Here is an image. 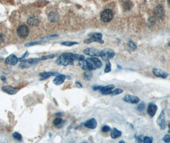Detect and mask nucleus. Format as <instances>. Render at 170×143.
<instances>
[{
  "label": "nucleus",
  "instance_id": "f257e3e1",
  "mask_svg": "<svg viewBox=\"0 0 170 143\" xmlns=\"http://www.w3.org/2000/svg\"><path fill=\"white\" fill-rule=\"evenodd\" d=\"M84 59V56L82 55L72 53H64L58 57L56 63L59 66H66L68 65H73L74 61H80Z\"/></svg>",
  "mask_w": 170,
  "mask_h": 143
},
{
  "label": "nucleus",
  "instance_id": "f03ea898",
  "mask_svg": "<svg viewBox=\"0 0 170 143\" xmlns=\"http://www.w3.org/2000/svg\"><path fill=\"white\" fill-rule=\"evenodd\" d=\"M30 33V29L28 26L26 24H21L18 26L16 30L17 36L21 39H25L28 36Z\"/></svg>",
  "mask_w": 170,
  "mask_h": 143
},
{
  "label": "nucleus",
  "instance_id": "7ed1b4c3",
  "mask_svg": "<svg viewBox=\"0 0 170 143\" xmlns=\"http://www.w3.org/2000/svg\"><path fill=\"white\" fill-rule=\"evenodd\" d=\"M85 61L88 62L90 71L96 70L97 69L101 68L102 66V62L100 60L96 57H90L85 59Z\"/></svg>",
  "mask_w": 170,
  "mask_h": 143
},
{
  "label": "nucleus",
  "instance_id": "20e7f679",
  "mask_svg": "<svg viewBox=\"0 0 170 143\" xmlns=\"http://www.w3.org/2000/svg\"><path fill=\"white\" fill-rule=\"evenodd\" d=\"M9 36L8 31L5 27L0 25V47L3 46L9 40Z\"/></svg>",
  "mask_w": 170,
  "mask_h": 143
},
{
  "label": "nucleus",
  "instance_id": "39448f33",
  "mask_svg": "<svg viewBox=\"0 0 170 143\" xmlns=\"http://www.w3.org/2000/svg\"><path fill=\"white\" fill-rule=\"evenodd\" d=\"M100 56L106 62L115 56V52L112 49L107 48V49H105L100 51Z\"/></svg>",
  "mask_w": 170,
  "mask_h": 143
},
{
  "label": "nucleus",
  "instance_id": "423d86ee",
  "mask_svg": "<svg viewBox=\"0 0 170 143\" xmlns=\"http://www.w3.org/2000/svg\"><path fill=\"white\" fill-rule=\"evenodd\" d=\"M157 124L159 126L160 129L161 130H165L166 129L167 127V123L166 120V114H165V110L163 109L160 113L159 116L158 117L157 119Z\"/></svg>",
  "mask_w": 170,
  "mask_h": 143
},
{
  "label": "nucleus",
  "instance_id": "0eeeda50",
  "mask_svg": "<svg viewBox=\"0 0 170 143\" xmlns=\"http://www.w3.org/2000/svg\"><path fill=\"white\" fill-rule=\"evenodd\" d=\"M101 20L104 22H108L112 20L113 17V11L110 9H105L101 14Z\"/></svg>",
  "mask_w": 170,
  "mask_h": 143
},
{
  "label": "nucleus",
  "instance_id": "6e6552de",
  "mask_svg": "<svg viewBox=\"0 0 170 143\" xmlns=\"http://www.w3.org/2000/svg\"><path fill=\"white\" fill-rule=\"evenodd\" d=\"M85 43H90L93 42H98L101 44L104 43V41L102 39V34L99 33H94L90 36V37L84 41Z\"/></svg>",
  "mask_w": 170,
  "mask_h": 143
},
{
  "label": "nucleus",
  "instance_id": "1a4fd4ad",
  "mask_svg": "<svg viewBox=\"0 0 170 143\" xmlns=\"http://www.w3.org/2000/svg\"><path fill=\"white\" fill-rule=\"evenodd\" d=\"M39 61H40L39 59H29L26 61H22L21 64H20V67H22V68L28 67L32 65L38 63Z\"/></svg>",
  "mask_w": 170,
  "mask_h": 143
},
{
  "label": "nucleus",
  "instance_id": "9d476101",
  "mask_svg": "<svg viewBox=\"0 0 170 143\" xmlns=\"http://www.w3.org/2000/svg\"><path fill=\"white\" fill-rule=\"evenodd\" d=\"M123 101L130 104H137L140 102V99L137 96L133 95H126L123 98Z\"/></svg>",
  "mask_w": 170,
  "mask_h": 143
},
{
  "label": "nucleus",
  "instance_id": "9b49d317",
  "mask_svg": "<svg viewBox=\"0 0 170 143\" xmlns=\"http://www.w3.org/2000/svg\"><path fill=\"white\" fill-rule=\"evenodd\" d=\"M66 78L70 79L71 78L69 77H67V76H66V75H64V74H58L57 75H56V78L54 79L53 83L56 85H60L62 84V83L65 82V79Z\"/></svg>",
  "mask_w": 170,
  "mask_h": 143
},
{
  "label": "nucleus",
  "instance_id": "f8f14e48",
  "mask_svg": "<svg viewBox=\"0 0 170 143\" xmlns=\"http://www.w3.org/2000/svg\"><path fill=\"white\" fill-rule=\"evenodd\" d=\"M2 90L4 92H5L9 95H14L19 92V89L9 85H5L2 87Z\"/></svg>",
  "mask_w": 170,
  "mask_h": 143
},
{
  "label": "nucleus",
  "instance_id": "ddd939ff",
  "mask_svg": "<svg viewBox=\"0 0 170 143\" xmlns=\"http://www.w3.org/2000/svg\"><path fill=\"white\" fill-rule=\"evenodd\" d=\"M84 53L91 57L100 56V51L96 49H94V48H88L84 50Z\"/></svg>",
  "mask_w": 170,
  "mask_h": 143
},
{
  "label": "nucleus",
  "instance_id": "4468645a",
  "mask_svg": "<svg viewBox=\"0 0 170 143\" xmlns=\"http://www.w3.org/2000/svg\"><path fill=\"white\" fill-rule=\"evenodd\" d=\"M19 60L20 59H18L15 55L11 54L8 57H6V59H5V63L8 65L14 66L17 64V63L19 62Z\"/></svg>",
  "mask_w": 170,
  "mask_h": 143
},
{
  "label": "nucleus",
  "instance_id": "2eb2a0df",
  "mask_svg": "<svg viewBox=\"0 0 170 143\" xmlns=\"http://www.w3.org/2000/svg\"><path fill=\"white\" fill-rule=\"evenodd\" d=\"M115 85H108L106 86H101L100 89V92L103 95H110L112 90L114 89Z\"/></svg>",
  "mask_w": 170,
  "mask_h": 143
},
{
  "label": "nucleus",
  "instance_id": "dca6fc26",
  "mask_svg": "<svg viewBox=\"0 0 170 143\" xmlns=\"http://www.w3.org/2000/svg\"><path fill=\"white\" fill-rule=\"evenodd\" d=\"M157 111V106L154 103H150L147 108V113L151 117H154Z\"/></svg>",
  "mask_w": 170,
  "mask_h": 143
},
{
  "label": "nucleus",
  "instance_id": "f3484780",
  "mask_svg": "<svg viewBox=\"0 0 170 143\" xmlns=\"http://www.w3.org/2000/svg\"><path fill=\"white\" fill-rule=\"evenodd\" d=\"M152 72L155 76L157 77H160L162 78H166L168 76V73L166 72V71L162 70L161 69L158 68H154L152 70Z\"/></svg>",
  "mask_w": 170,
  "mask_h": 143
},
{
  "label": "nucleus",
  "instance_id": "a211bd4d",
  "mask_svg": "<svg viewBox=\"0 0 170 143\" xmlns=\"http://www.w3.org/2000/svg\"><path fill=\"white\" fill-rule=\"evenodd\" d=\"M97 125L98 123L95 118L90 119V120L86 121L84 124V126L86 128H88L89 129H95L96 128Z\"/></svg>",
  "mask_w": 170,
  "mask_h": 143
},
{
  "label": "nucleus",
  "instance_id": "6ab92c4d",
  "mask_svg": "<svg viewBox=\"0 0 170 143\" xmlns=\"http://www.w3.org/2000/svg\"><path fill=\"white\" fill-rule=\"evenodd\" d=\"M27 24L30 26H37L39 23V19L34 15H31L27 19Z\"/></svg>",
  "mask_w": 170,
  "mask_h": 143
},
{
  "label": "nucleus",
  "instance_id": "aec40b11",
  "mask_svg": "<svg viewBox=\"0 0 170 143\" xmlns=\"http://www.w3.org/2000/svg\"><path fill=\"white\" fill-rule=\"evenodd\" d=\"M59 73L57 72H53V71H50V72H43L39 73V76L42 77L41 79H45L49 78L51 77L56 76Z\"/></svg>",
  "mask_w": 170,
  "mask_h": 143
},
{
  "label": "nucleus",
  "instance_id": "412c9836",
  "mask_svg": "<svg viewBox=\"0 0 170 143\" xmlns=\"http://www.w3.org/2000/svg\"><path fill=\"white\" fill-rule=\"evenodd\" d=\"M122 132L120 130H118L116 128H114L112 130L111 132H110V136L112 139H117L121 136Z\"/></svg>",
  "mask_w": 170,
  "mask_h": 143
},
{
  "label": "nucleus",
  "instance_id": "4be33fe9",
  "mask_svg": "<svg viewBox=\"0 0 170 143\" xmlns=\"http://www.w3.org/2000/svg\"><path fill=\"white\" fill-rule=\"evenodd\" d=\"M78 64L82 69H84L85 71H90V69H89L88 64L85 60H84V59H82V60L78 61Z\"/></svg>",
  "mask_w": 170,
  "mask_h": 143
},
{
  "label": "nucleus",
  "instance_id": "5701e85b",
  "mask_svg": "<svg viewBox=\"0 0 170 143\" xmlns=\"http://www.w3.org/2000/svg\"><path fill=\"white\" fill-rule=\"evenodd\" d=\"M62 119L60 117H57L56 119H54V120L53 121V124L54 126L57 127L58 128V127H60L62 124Z\"/></svg>",
  "mask_w": 170,
  "mask_h": 143
},
{
  "label": "nucleus",
  "instance_id": "b1692460",
  "mask_svg": "<svg viewBox=\"0 0 170 143\" xmlns=\"http://www.w3.org/2000/svg\"><path fill=\"white\" fill-rule=\"evenodd\" d=\"M124 90L121 89H113L112 90V92H110V95H112V96H113V95H118V94H121L122 93H123Z\"/></svg>",
  "mask_w": 170,
  "mask_h": 143
},
{
  "label": "nucleus",
  "instance_id": "393cba45",
  "mask_svg": "<svg viewBox=\"0 0 170 143\" xmlns=\"http://www.w3.org/2000/svg\"><path fill=\"white\" fill-rule=\"evenodd\" d=\"M12 136H13V137H14V138L15 139H16L18 141H22V137L21 134H19V132H14L12 134Z\"/></svg>",
  "mask_w": 170,
  "mask_h": 143
},
{
  "label": "nucleus",
  "instance_id": "a878e982",
  "mask_svg": "<svg viewBox=\"0 0 170 143\" xmlns=\"http://www.w3.org/2000/svg\"><path fill=\"white\" fill-rule=\"evenodd\" d=\"M84 77L86 79V80H90V79L93 77V74L91 73H90L89 71H87L86 72L84 73Z\"/></svg>",
  "mask_w": 170,
  "mask_h": 143
},
{
  "label": "nucleus",
  "instance_id": "bb28decb",
  "mask_svg": "<svg viewBox=\"0 0 170 143\" xmlns=\"http://www.w3.org/2000/svg\"><path fill=\"white\" fill-rule=\"evenodd\" d=\"M61 44L62 45L66 46H73V45H74L78 44V43H77V42H73V41H65V42L61 43Z\"/></svg>",
  "mask_w": 170,
  "mask_h": 143
},
{
  "label": "nucleus",
  "instance_id": "cd10ccee",
  "mask_svg": "<svg viewBox=\"0 0 170 143\" xmlns=\"http://www.w3.org/2000/svg\"><path fill=\"white\" fill-rule=\"evenodd\" d=\"M128 45H129V46L130 49H131L133 51L135 50L136 49L137 46H136V45L135 44V43H134V41H133L132 40H129V41Z\"/></svg>",
  "mask_w": 170,
  "mask_h": 143
},
{
  "label": "nucleus",
  "instance_id": "c85d7f7f",
  "mask_svg": "<svg viewBox=\"0 0 170 143\" xmlns=\"http://www.w3.org/2000/svg\"><path fill=\"white\" fill-rule=\"evenodd\" d=\"M110 71H111V64H110V62L108 61H106V67H105V72L106 73H109Z\"/></svg>",
  "mask_w": 170,
  "mask_h": 143
},
{
  "label": "nucleus",
  "instance_id": "c756f323",
  "mask_svg": "<svg viewBox=\"0 0 170 143\" xmlns=\"http://www.w3.org/2000/svg\"><path fill=\"white\" fill-rule=\"evenodd\" d=\"M153 141V137H148V136H145L143 137V142L145 143H152Z\"/></svg>",
  "mask_w": 170,
  "mask_h": 143
},
{
  "label": "nucleus",
  "instance_id": "7c9ffc66",
  "mask_svg": "<svg viewBox=\"0 0 170 143\" xmlns=\"http://www.w3.org/2000/svg\"><path fill=\"white\" fill-rule=\"evenodd\" d=\"M55 57V55L52 54V55H45V56H43L40 59H39V60H42V61H44V60H47V59H52Z\"/></svg>",
  "mask_w": 170,
  "mask_h": 143
},
{
  "label": "nucleus",
  "instance_id": "2f4dec72",
  "mask_svg": "<svg viewBox=\"0 0 170 143\" xmlns=\"http://www.w3.org/2000/svg\"><path fill=\"white\" fill-rule=\"evenodd\" d=\"M101 130L103 132H108L110 130H111V128H110V127L108 125H104L102 127Z\"/></svg>",
  "mask_w": 170,
  "mask_h": 143
},
{
  "label": "nucleus",
  "instance_id": "473e14b6",
  "mask_svg": "<svg viewBox=\"0 0 170 143\" xmlns=\"http://www.w3.org/2000/svg\"><path fill=\"white\" fill-rule=\"evenodd\" d=\"M42 41H33V42L27 43V44H26V46H33L34 45H39V44H42Z\"/></svg>",
  "mask_w": 170,
  "mask_h": 143
},
{
  "label": "nucleus",
  "instance_id": "72a5a7b5",
  "mask_svg": "<svg viewBox=\"0 0 170 143\" xmlns=\"http://www.w3.org/2000/svg\"><path fill=\"white\" fill-rule=\"evenodd\" d=\"M134 137H135V139L138 142H143L144 136H142V135H140V136H136V135H135Z\"/></svg>",
  "mask_w": 170,
  "mask_h": 143
},
{
  "label": "nucleus",
  "instance_id": "f704fd0d",
  "mask_svg": "<svg viewBox=\"0 0 170 143\" xmlns=\"http://www.w3.org/2000/svg\"><path fill=\"white\" fill-rule=\"evenodd\" d=\"M163 141H164L165 142H167V143L170 142V136H169V134L165 135L164 138H163Z\"/></svg>",
  "mask_w": 170,
  "mask_h": 143
},
{
  "label": "nucleus",
  "instance_id": "c9c22d12",
  "mask_svg": "<svg viewBox=\"0 0 170 143\" xmlns=\"http://www.w3.org/2000/svg\"><path fill=\"white\" fill-rule=\"evenodd\" d=\"M144 109H145V104H143V103H141L137 108V109L138 111H143Z\"/></svg>",
  "mask_w": 170,
  "mask_h": 143
},
{
  "label": "nucleus",
  "instance_id": "e433bc0d",
  "mask_svg": "<svg viewBox=\"0 0 170 143\" xmlns=\"http://www.w3.org/2000/svg\"><path fill=\"white\" fill-rule=\"evenodd\" d=\"M75 85H76L77 87H78V88H80V89L82 88V85L81 84V83H80V82H78V81H77V82H75Z\"/></svg>",
  "mask_w": 170,
  "mask_h": 143
},
{
  "label": "nucleus",
  "instance_id": "4c0bfd02",
  "mask_svg": "<svg viewBox=\"0 0 170 143\" xmlns=\"http://www.w3.org/2000/svg\"><path fill=\"white\" fill-rule=\"evenodd\" d=\"M101 86H93V89L94 90H100V89L101 88Z\"/></svg>",
  "mask_w": 170,
  "mask_h": 143
},
{
  "label": "nucleus",
  "instance_id": "58836bf2",
  "mask_svg": "<svg viewBox=\"0 0 170 143\" xmlns=\"http://www.w3.org/2000/svg\"><path fill=\"white\" fill-rule=\"evenodd\" d=\"M1 80H3V81H4V82H5V81L6 80V78H5V77H3V76L1 77Z\"/></svg>",
  "mask_w": 170,
  "mask_h": 143
},
{
  "label": "nucleus",
  "instance_id": "ea45409f",
  "mask_svg": "<svg viewBox=\"0 0 170 143\" xmlns=\"http://www.w3.org/2000/svg\"><path fill=\"white\" fill-rule=\"evenodd\" d=\"M120 142H121V143H124V142H124V141H121Z\"/></svg>",
  "mask_w": 170,
  "mask_h": 143
}]
</instances>
